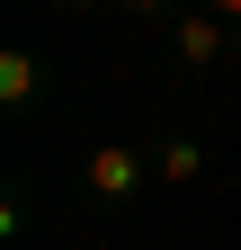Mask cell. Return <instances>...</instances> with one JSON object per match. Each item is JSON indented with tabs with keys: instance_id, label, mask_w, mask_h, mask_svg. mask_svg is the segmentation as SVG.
Returning <instances> with one entry per match:
<instances>
[{
	"instance_id": "2",
	"label": "cell",
	"mask_w": 241,
	"mask_h": 250,
	"mask_svg": "<svg viewBox=\"0 0 241 250\" xmlns=\"http://www.w3.org/2000/svg\"><path fill=\"white\" fill-rule=\"evenodd\" d=\"M170 45H179V62H188V72H215L223 54H241V27L215 18V9H179V18H170Z\"/></svg>"
},
{
	"instance_id": "6",
	"label": "cell",
	"mask_w": 241,
	"mask_h": 250,
	"mask_svg": "<svg viewBox=\"0 0 241 250\" xmlns=\"http://www.w3.org/2000/svg\"><path fill=\"white\" fill-rule=\"evenodd\" d=\"M197 9H215V18H232V27H241V0H197Z\"/></svg>"
},
{
	"instance_id": "1",
	"label": "cell",
	"mask_w": 241,
	"mask_h": 250,
	"mask_svg": "<svg viewBox=\"0 0 241 250\" xmlns=\"http://www.w3.org/2000/svg\"><path fill=\"white\" fill-rule=\"evenodd\" d=\"M80 188H89L99 206H134V197H143V152H134V143H89V152H80Z\"/></svg>"
},
{
	"instance_id": "3",
	"label": "cell",
	"mask_w": 241,
	"mask_h": 250,
	"mask_svg": "<svg viewBox=\"0 0 241 250\" xmlns=\"http://www.w3.org/2000/svg\"><path fill=\"white\" fill-rule=\"evenodd\" d=\"M152 179H161V188H197V179H205V143H197V134H170V143L152 152Z\"/></svg>"
},
{
	"instance_id": "7",
	"label": "cell",
	"mask_w": 241,
	"mask_h": 250,
	"mask_svg": "<svg viewBox=\"0 0 241 250\" xmlns=\"http://www.w3.org/2000/svg\"><path fill=\"white\" fill-rule=\"evenodd\" d=\"M54 9H72V18H89V9H107V0H54Z\"/></svg>"
},
{
	"instance_id": "5",
	"label": "cell",
	"mask_w": 241,
	"mask_h": 250,
	"mask_svg": "<svg viewBox=\"0 0 241 250\" xmlns=\"http://www.w3.org/2000/svg\"><path fill=\"white\" fill-rule=\"evenodd\" d=\"M125 18H179V0H116Z\"/></svg>"
},
{
	"instance_id": "4",
	"label": "cell",
	"mask_w": 241,
	"mask_h": 250,
	"mask_svg": "<svg viewBox=\"0 0 241 250\" xmlns=\"http://www.w3.org/2000/svg\"><path fill=\"white\" fill-rule=\"evenodd\" d=\"M36 89H45V62L27 45H9L0 54V107H36Z\"/></svg>"
}]
</instances>
